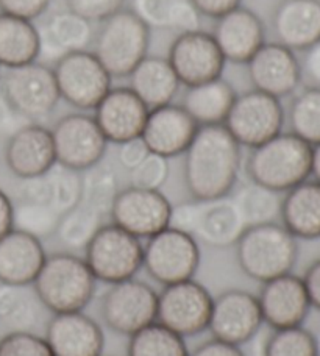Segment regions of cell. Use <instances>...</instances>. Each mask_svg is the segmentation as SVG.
<instances>
[{"mask_svg":"<svg viewBox=\"0 0 320 356\" xmlns=\"http://www.w3.org/2000/svg\"><path fill=\"white\" fill-rule=\"evenodd\" d=\"M93 111L106 141L119 145L143 135L150 110L130 88L119 86L111 88Z\"/></svg>","mask_w":320,"mask_h":356,"instance_id":"cell-20","label":"cell"},{"mask_svg":"<svg viewBox=\"0 0 320 356\" xmlns=\"http://www.w3.org/2000/svg\"><path fill=\"white\" fill-rule=\"evenodd\" d=\"M189 356H246L241 347L227 344V342L211 338L202 342L194 350L189 352Z\"/></svg>","mask_w":320,"mask_h":356,"instance_id":"cell-49","label":"cell"},{"mask_svg":"<svg viewBox=\"0 0 320 356\" xmlns=\"http://www.w3.org/2000/svg\"><path fill=\"white\" fill-rule=\"evenodd\" d=\"M200 266V247L192 234L168 227L145 239L143 269L161 286L186 282Z\"/></svg>","mask_w":320,"mask_h":356,"instance_id":"cell-8","label":"cell"},{"mask_svg":"<svg viewBox=\"0 0 320 356\" xmlns=\"http://www.w3.org/2000/svg\"><path fill=\"white\" fill-rule=\"evenodd\" d=\"M168 61L184 88L222 77L227 63L213 35L203 30L177 35L169 47Z\"/></svg>","mask_w":320,"mask_h":356,"instance_id":"cell-16","label":"cell"},{"mask_svg":"<svg viewBox=\"0 0 320 356\" xmlns=\"http://www.w3.org/2000/svg\"><path fill=\"white\" fill-rule=\"evenodd\" d=\"M120 186L118 175L110 168L97 166L83 172V202L102 218H110Z\"/></svg>","mask_w":320,"mask_h":356,"instance_id":"cell-38","label":"cell"},{"mask_svg":"<svg viewBox=\"0 0 320 356\" xmlns=\"http://www.w3.org/2000/svg\"><path fill=\"white\" fill-rule=\"evenodd\" d=\"M169 160L164 156L149 154L145 160L130 172L131 186L161 191L169 178Z\"/></svg>","mask_w":320,"mask_h":356,"instance_id":"cell-43","label":"cell"},{"mask_svg":"<svg viewBox=\"0 0 320 356\" xmlns=\"http://www.w3.org/2000/svg\"><path fill=\"white\" fill-rule=\"evenodd\" d=\"M61 216L47 203L19 200L15 205L13 224L16 230L35 236L40 241L54 236Z\"/></svg>","mask_w":320,"mask_h":356,"instance_id":"cell-40","label":"cell"},{"mask_svg":"<svg viewBox=\"0 0 320 356\" xmlns=\"http://www.w3.org/2000/svg\"><path fill=\"white\" fill-rule=\"evenodd\" d=\"M262 356H317L314 333L303 325L272 330L262 347Z\"/></svg>","mask_w":320,"mask_h":356,"instance_id":"cell-41","label":"cell"},{"mask_svg":"<svg viewBox=\"0 0 320 356\" xmlns=\"http://www.w3.org/2000/svg\"><path fill=\"white\" fill-rule=\"evenodd\" d=\"M256 298L262 322L271 330L303 325L311 311L303 280L292 272L261 283Z\"/></svg>","mask_w":320,"mask_h":356,"instance_id":"cell-19","label":"cell"},{"mask_svg":"<svg viewBox=\"0 0 320 356\" xmlns=\"http://www.w3.org/2000/svg\"><path fill=\"white\" fill-rule=\"evenodd\" d=\"M291 133L311 147L320 143V88L308 86L294 95L286 114Z\"/></svg>","mask_w":320,"mask_h":356,"instance_id":"cell-35","label":"cell"},{"mask_svg":"<svg viewBox=\"0 0 320 356\" xmlns=\"http://www.w3.org/2000/svg\"><path fill=\"white\" fill-rule=\"evenodd\" d=\"M247 228L232 197L202 202L195 239L207 245L225 249L232 247Z\"/></svg>","mask_w":320,"mask_h":356,"instance_id":"cell-29","label":"cell"},{"mask_svg":"<svg viewBox=\"0 0 320 356\" xmlns=\"http://www.w3.org/2000/svg\"><path fill=\"white\" fill-rule=\"evenodd\" d=\"M264 325L256 294L246 289H227L213 298L208 332L214 339L244 346Z\"/></svg>","mask_w":320,"mask_h":356,"instance_id":"cell-14","label":"cell"},{"mask_svg":"<svg viewBox=\"0 0 320 356\" xmlns=\"http://www.w3.org/2000/svg\"><path fill=\"white\" fill-rule=\"evenodd\" d=\"M310 144L291 131H281L250 150L246 170L250 181L285 194L311 178Z\"/></svg>","mask_w":320,"mask_h":356,"instance_id":"cell-3","label":"cell"},{"mask_svg":"<svg viewBox=\"0 0 320 356\" xmlns=\"http://www.w3.org/2000/svg\"><path fill=\"white\" fill-rule=\"evenodd\" d=\"M306 294H308L311 308L320 311V258L308 266L302 277Z\"/></svg>","mask_w":320,"mask_h":356,"instance_id":"cell-51","label":"cell"},{"mask_svg":"<svg viewBox=\"0 0 320 356\" xmlns=\"http://www.w3.org/2000/svg\"><path fill=\"white\" fill-rule=\"evenodd\" d=\"M198 129L182 105L169 104L149 111L141 138L150 154L170 160L186 152Z\"/></svg>","mask_w":320,"mask_h":356,"instance_id":"cell-22","label":"cell"},{"mask_svg":"<svg viewBox=\"0 0 320 356\" xmlns=\"http://www.w3.org/2000/svg\"><path fill=\"white\" fill-rule=\"evenodd\" d=\"M0 79H2V72H0Z\"/></svg>","mask_w":320,"mask_h":356,"instance_id":"cell-56","label":"cell"},{"mask_svg":"<svg viewBox=\"0 0 320 356\" xmlns=\"http://www.w3.org/2000/svg\"><path fill=\"white\" fill-rule=\"evenodd\" d=\"M131 11L147 27L178 35L200 30L202 16L191 0H133Z\"/></svg>","mask_w":320,"mask_h":356,"instance_id":"cell-32","label":"cell"},{"mask_svg":"<svg viewBox=\"0 0 320 356\" xmlns=\"http://www.w3.org/2000/svg\"><path fill=\"white\" fill-rule=\"evenodd\" d=\"M128 356H189L186 341L161 323L153 322L130 336Z\"/></svg>","mask_w":320,"mask_h":356,"instance_id":"cell-36","label":"cell"},{"mask_svg":"<svg viewBox=\"0 0 320 356\" xmlns=\"http://www.w3.org/2000/svg\"><path fill=\"white\" fill-rule=\"evenodd\" d=\"M46 257L42 241L13 228L0 238V283L33 284Z\"/></svg>","mask_w":320,"mask_h":356,"instance_id":"cell-25","label":"cell"},{"mask_svg":"<svg viewBox=\"0 0 320 356\" xmlns=\"http://www.w3.org/2000/svg\"><path fill=\"white\" fill-rule=\"evenodd\" d=\"M211 35L225 61L234 65H246L267 42L262 19L242 5L216 19Z\"/></svg>","mask_w":320,"mask_h":356,"instance_id":"cell-23","label":"cell"},{"mask_svg":"<svg viewBox=\"0 0 320 356\" xmlns=\"http://www.w3.org/2000/svg\"><path fill=\"white\" fill-rule=\"evenodd\" d=\"M104 219L85 203H80L79 207L61 216L55 234L66 252L85 250L94 234L104 225Z\"/></svg>","mask_w":320,"mask_h":356,"instance_id":"cell-37","label":"cell"},{"mask_svg":"<svg viewBox=\"0 0 320 356\" xmlns=\"http://www.w3.org/2000/svg\"><path fill=\"white\" fill-rule=\"evenodd\" d=\"M31 286L50 314H61L85 311L94 298L97 280L85 258L64 250L46 257Z\"/></svg>","mask_w":320,"mask_h":356,"instance_id":"cell-2","label":"cell"},{"mask_svg":"<svg viewBox=\"0 0 320 356\" xmlns=\"http://www.w3.org/2000/svg\"><path fill=\"white\" fill-rule=\"evenodd\" d=\"M311 177L312 180L320 183V143L312 145L311 152Z\"/></svg>","mask_w":320,"mask_h":356,"instance_id":"cell-54","label":"cell"},{"mask_svg":"<svg viewBox=\"0 0 320 356\" xmlns=\"http://www.w3.org/2000/svg\"><path fill=\"white\" fill-rule=\"evenodd\" d=\"M314 339H316V348H317V356H320V328L317 330V333L314 334Z\"/></svg>","mask_w":320,"mask_h":356,"instance_id":"cell-55","label":"cell"},{"mask_svg":"<svg viewBox=\"0 0 320 356\" xmlns=\"http://www.w3.org/2000/svg\"><path fill=\"white\" fill-rule=\"evenodd\" d=\"M40 29L31 21L0 13V67L11 69L40 60Z\"/></svg>","mask_w":320,"mask_h":356,"instance_id":"cell-31","label":"cell"},{"mask_svg":"<svg viewBox=\"0 0 320 356\" xmlns=\"http://www.w3.org/2000/svg\"><path fill=\"white\" fill-rule=\"evenodd\" d=\"M286 124L281 100L250 89L236 95L223 127L241 147L255 149L280 135Z\"/></svg>","mask_w":320,"mask_h":356,"instance_id":"cell-9","label":"cell"},{"mask_svg":"<svg viewBox=\"0 0 320 356\" xmlns=\"http://www.w3.org/2000/svg\"><path fill=\"white\" fill-rule=\"evenodd\" d=\"M5 163L19 180L46 175L56 166L52 131L35 122L17 127L6 141Z\"/></svg>","mask_w":320,"mask_h":356,"instance_id":"cell-18","label":"cell"},{"mask_svg":"<svg viewBox=\"0 0 320 356\" xmlns=\"http://www.w3.org/2000/svg\"><path fill=\"white\" fill-rule=\"evenodd\" d=\"M191 2L200 13V16L211 17L216 21V19L241 6L242 0H191Z\"/></svg>","mask_w":320,"mask_h":356,"instance_id":"cell-48","label":"cell"},{"mask_svg":"<svg viewBox=\"0 0 320 356\" xmlns=\"http://www.w3.org/2000/svg\"><path fill=\"white\" fill-rule=\"evenodd\" d=\"M280 224L297 239L320 238V183L308 178L283 194Z\"/></svg>","mask_w":320,"mask_h":356,"instance_id":"cell-27","label":"cell"},{"mask_svg":"<svg viewBox=\"0 0 320 356\" xmlns=\"http://www.w3.org/2000/svg\"><path fill=\"white\" fill-rule=\"evenodd\" d=\"M44 338L55 356H102L105 348L104 330L85 311L52 314Z\"/></svg>","mask_w":320,"mask_h":356,"instance_id":"cell-21","label":"cell"},{"mask_svg":"<svg viewBox=\"0 0 320 356\" xmlns=\"http://www.w3.org/2000/svg\"><path fill=\"white\" fill-rule=\"evenodd\" d=\"M52 69L61 100L75 110L93 111L113 88V77L93 50L64 55Z\"/></svg>","mask_w":320,"mask_h":356,"instance_id":"cell-10","label":"cell"},{"mask_svg":"<svg viewBox=\"0 0 320 356\" xmlns=\"http://www.w3.org/2000/svg\"><path fill=\"white\" fill-rule=\"evenodd\" d=\"M303 54V63H300L302 74L311 81V86L320 88V41L312 44Z\"/></svg>","mask_w":320,"mask_h":356,"instance_id":"cell-50","label":"cell"},{"mask_svg":"<svg viewBox=\"0 0 320 356\" xmlns=\"http://www.w3.org/2000/svg\"><path fill=\"white\" fill-rule=\"evenodd\" d=\"M246 66L253 89L280 100L296 92L303 77L296 52L277 41L266 42Z\"/></svg>","mask_w":320,"mask_h":356,"instance_id":"cell-17","label":"cell"},{"mask_svg":"<svg viewBox=\"0 0 320 356\" xmlns=\"http://www.w3.org/2000/svg\"><path fill=\"white\" fill-rule=\"evenodd\" d=\"M172 203L161 191L128 186L119 191L110 219L138 239H149L169 227Z\"/></svg>","mask_w":320,"mask_h":356,"instance_id":"cell-15","label":"cell"},{"mask_svg":"<svg viewBox=\"0 0 320 356\" xmlns=\"http://www.w3.org/2000/svg\"><path fill=\"white\" fill-rule=\"evenodd\" d=\"M149 154L150 152L147 149L145 143L143 141V138L139 136L119 144L118 160L120 163V166L127 169L128 172H131L134 168H138L139 164L145 160V156Z\"/></svg>","mask_w":320,"mask_h":356,"instance_id":"cell-47","label":"cell"},{"mask_svg":"<svg viewBox=\"0 0 320 356\" xmlns=\"http://www.w3.org/2000/svg\"><path fill=\"white\" fill-rule=\"evenodd\" d=\"M236 95L233 85L219 77L186 88L180 105L198 127L223 125Z\"/></svg>","mask_w":320,"mask_h":356,"instance_id":"cell-30","label":"cell"},{"mask_svg":"<svg viewBox=\"0 0 320 356\" xmlns=\"http://www.w3.org/2000/svg\"><path fill=\"white\" fill-rule=\"evenodd\" d=\"M127 0H66L67 10L88 19L89 22H104L124 8Z\"/></svg>","mask_w":320,"mask_h":356,"instance_id":"cell-44","label":"cell"},{"mask_svg":"<svg viewBox=\"0 0 320 356\" xmlns=\"http://www.w3.org/2000/svg\"><path fill=\"white\" fill-rule=\"evenodd\" d=\"M213 298L194 278L163 286L158 292L157 322L184 339L208 332Z\"/></svg>","mask_w":320,"mask_h":356,"instance_id":"cell-12","label":"cell"},{"mask_svg":"<svg viewBox=\"0 0 320 356\" xmlns=\"http://www.w3.org/2000/svg\"><path fill=\"white\" fill-rule=\"evenodd\" d=\"M200 207H202V202H197V200L172 205L169 227L175 228V230H180L183 233L192 234V236L195 238L198 216H200Z\"/></svg>","mask_w":320,"mask_h":356,"instance_id":"cell-45","label":"cell"},{"mask_svg":"<svg viewBox=\"0 0 320 356\" xmlns=\"http://www.w3.org/2000/svg\"><path fill=\"white\" fill-rule=\"evenodd\" d=\"M50 131L56 164L77 172H86L100 164L110 144L93 114L85 111L69 113L60 118Z\"/></svg>","mask_w":320,"mask_h":356,"instance_id":"cell-11","label":"cell"},{"mask_svg":"<svg viewBox=\"0 0 320 356\" xmlns=\"http://www.w3.org/2000/svg\"><path fill=\"white\" fill-rule=\"evenodd\" d=\"M16 118H19V116L11 110V106L6 104L3 95L0 94V135L10 129L11 124L15 122ZM19 119H21V118H19Z\"/></svg>","mask_w":320,"mask_h":356,"instance_id":"cell-53","label":"cell"},{"mask_svg":"<svg viewBox=\"0 0 320 356\" xmlns=\"http://www.w3.org/2000/svg\"><path fill=\"white\" fill-rule=\"evenodd\" d=\"M234 247L241 270L258 283L291 273L298 259V239L280 222L247 227Z\"/></svg>","mask_w":320,"mask_h":356,"instance_id":"cell-4","label":"cell"},{"mask_svg":"<svg viewBox=\"0 0 320 356\" xmlns=\"http://www.w3.org/2000/svg\"><path fill=\"white\" fill-rule=\"evenodd\" d=\"M93 54L113 79H125L149 55L150 29L131 10L122 8L100 22Z\"/></svg>","mask_w":320,"mask_h":356,"instance_id":"cell-5","label":"cell"},{"mask_svg":"<svg viewBox=\"0 0 320 356\" xmlns=\"http://www.w3.org/2000/svg\"><path fill=\"white\" fill-rule=\"evenodd\" d=\"M47 205L60 216L69 213L83 202V172L56 166L46 174Z\"/></svg>","mask_w":320,"mask_h":356,"instance_id":"cell-39","label":"cell"},{"mask_svg":"<svg viewBox=\"0 0 320 356\" xmlns=\"http://www.w3.org/2000/svg\"><path fill=\"white\" fill-rule=\"evenodd\" d=\"M158 292L136 277L110 284L100 302V314L111 332L130 338L157 322Z\"/></svg>","mask_w":320,"mask_h":356,"instance_id":"cell-13","label":"cell"},{"mask_svg":"<svg viewBox=\"0 0 320 356\" xmlns=\"http://www.w3.org/2000/svg\"><path fill=\"white\" fill-rule=\"evenodd\" d=\"M127 79L128 88L149 110L174 104L182 86L168 58L157 55H147Z\"/></svg>","mask_w":320,"mask_h":356,"instance_id":"cell-28","label":"cell"},{"mask_svg":"<svg viewBox=\"0 0 320 356\" xmlns=\"http://www.w3.org/2000/svg\"><path fill=\"white\" fill-rule=\"evenodd\" d=\"M144 244L122 228L104 224L83 250V258L97 282L114 284L136 277L143 269Z\"/></svg>","mask_w":320,"mask_h":356,"instance_id":"cell-7","label":"cell"},{"mask_svg":"<svg viewBox=\"0 0 320 356\" xmlns=\"http://www.w3.org/2000/svg\"><path fill=\"white\" fill-rule=\"evenodd\" d=\"M47 311L38 298L33 286L0 283V321L11 332H33Z\"/></svg>","mask_w":320,"mask_h":356,"instance_id":"cell-33","label":"cell"},{"mask_svg":"<svg viewBox=\"0 0 320 356\" xmlns=\"http://www.w3.org/2000/svg\"><path fill=\"white\" fill-rule=\"evenodd\" d=\"M0 94L19 118L41 124L60 104L54 69L40 60L6 69L0 79Z\"/></svg>","mask_w":320,"mask_h":356,"instance_id":"cell-6","label":"cell"},{"mask_svg":"<svg viewBox=\"0 0 320 356\" xmlns=\"http://www.w3.org/2000/svg\"><path fill=\"white\" fill-rule=\"evenodd\" d=\"M272 29L281 46L305 52L320 41V0H281L272 15Z\"/></svg>","mask_w":320,"mask_h":356,"instance_id":"cell-24","label":"cell"},{"mask_svg":"<svg viewBox=\"0 0 320 356\" xmlns=\"http://www.w3.org/2000/svg\"><path fill=\"white\" fill-rule=\"evenodd\" d=\"M0 356H55L44 336L35 332H10L0 338Z\"/></svg>","mask_w":320,"mask_h":356,"instance_id":"cell-42","label":"cell"},{"mask_svg":"<svg viewBox=\"0 0 320 356\" xmlns=\"http://www.w3.org/2000/svg\"><path fill=\"white\" fill-rule=\"evenodd\" d=\"M232 199L247 227L272 224L280 220L283 194L250 181L242 186Z\"/></svg>","mask_w":320,"mask_h":356,"instance_id":"cell-34","label":"cell"},{"mask_svg":"<svg viewBox=\"0 0 320 356\" xmlns=\"http://www.w3.org/2000/svg\"><path fill=\"white\" fill-rule=\"evenodd\" d=\"M183 156V180L192 200L232 195L239 178L242 147L225 127H200Z\"/></svg>","mask_w":320,"mask_h":356,"instance_id":"cell-1","label":"cell"},{"mask_svg":"<svg viewBox=\"0 0 320 356\" xmlns=\"http://www.w3.org/2000/svg\"><path fill=\"white\" fill-rule=\"evenodd\" d=\"M13 214H15V203L0 189V238L15 228Z\"/></svg>","mask_w":320,"mask_h":356,"instance_id":"cell-52","label":"cell"},{"mask_svg":"<svg viewBox=\"0 0 320 356\" xmlns=\"http://www.w3.org/2000/svg\"><path fill=\"white\" fill-rule=\"evenodd\" d=\"M95 30L93 22L70 10L55 13L40 30V58L58 61L61 56L88 50L93 46Z\"/></svg>","mask_w":320,"mask_h":356,"instance_id":"cell-26","label":"cell"},{"mask_svg":"<svg viewBox=\"0 0 320 356\" xmlns=\"http://www.w3.org/2000/svg\"><path fill=\"white\" fill-rule=\"evenodd\" d=\"M52 0H0V13L33 22L47 11Z\"/></svg>","mask_w":320,"mask_h":356,"instance_id":"cell-46","label":"cell"}]
</instances>
